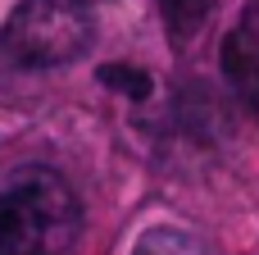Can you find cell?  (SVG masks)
I'll return each instance as SVG.
<instances>
[{
    "mask_svg": "<svg viewBox=\"0 0 259 255\" xmlns=\"http://www.w3.org/2000/svg\"><path fill=\"white\" fill-rule=\"evenodd\" d=\"M82 233V201L55 169H18L0 187V255H64Z\"/></svg>",
    "mask_w": 259,
    "mask_h": 255,
    "instance_id": "6da1fadb",
    "label": "cell"
},
{
    "mask_svg": "<svg viewBox=\"0 0 259 255\" xmlns=\"http://www.w3.org/2000/svg\"><path fill=\"white\" fill-rule=\"evenodd\" d=\"M91 41H96L91 0H18L0 27V55L32 73L82 59Z\"/></svg>",
    "mask_w": 259,
    "mask_h": 255,
    "instance_id": "7a4b0ae2",
    "label": "cell"
},
{
    "mask_svg": "<svg viewBox=\"0 0 259 255\" xmlns=\"http://www.w3.org/2000/svg\"><path fill=\"white\" fill-rule=\"evenodd\" d=\"M219 64H223V78H228L232 96L246 110H259V41L250 27H237V32L223 37Z\"/></svg>",
    "mask_w": 259,
    "mask_h": 255,
    "instance_id": "3957f363",
    "label": "cell"
},
{
    "mask_svg": "<svg viewBox=\"0 0 259 255\" xmlns=\"http://www.w3.org/2000/svg\"><path fill=\"white\" fill-rule=\"evenodd\" d=\"M214 5H219V0H159L164 27H168V37H173V46H178V50H182V46H191V41L205 32V23H209Z\"/></svg>",
    "mask_w": 259,
    "mask_h": 255,
    "instance_id": "277c9868",
    "label": "cell"
},
{
    "mask_svg": "<svg viewBox=\"0 0 259 255\" xmlns=\"http://www.w3.org/2000/svg\"><path fill=\"white\" fill-rule=\"evenodd\" d=\"M132 255H214L209 242H200L196 233H182V228H150Z\"/></svg>",
    "mask_w": 259,
    "mask_h": 255,
    "instance_id": "5b68a950",
    "label": "cell"
},
{
    "mask_svg": "<svg viewBox=\"0 0 259 255\" xmlns=\"http://www.w3.org/2000/svg\"><path fill=\"white\" fill-rule=\"evenodd\" d=\"M100 82H105L109 91L137 100V105L150 100V91H155V78H150L146 68H137V64H105V68H100Z\"/></svg>",
    "mask_w": 259,
    "mask_h": 255,
    "instance_id": "8992f818",
    "label": "cell"
}]
</instances>
